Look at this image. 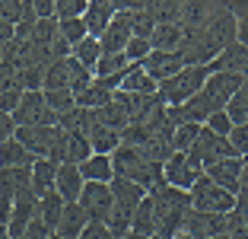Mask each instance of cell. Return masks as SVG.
Masks as SVG:
<instances>
[{
    "label": "cell",
    "mask_w": 248,
    "mask_h": 239,
    "mask_svg": "<svg viewBox=\"0 0 248 239\" xmlns=\"http://www.w3.org/2000/svg\"><path fill=\"white\" fill-rule=\"evenodd\" d=\"M150 198H153V204H156L159 233L175 236V233L185 226V217H188V210H191V191L175 188V185H166V182H162V185H156V188L150 191Z\"/></svg>",
    "instance_id": "obj_1"
},
{
    "label": "cell",
    "mask_w": 248,
    "mask_h": 239,
    "mask_svg": "<svg viewBox=\"0 0 248 239\" xmlns=\"http://www.w3.org/2000/svg\"><path fill=\"white\" fill-rule=\"evenodd\" d=\"M210 64H188L185 70H178L172 80L159 83V96L166 99V105H182L191 96H197L210 80Z\"/></svg>",
    "instance_id": "obj_2"
},
{
    "label": "cell",
    "mask_w": 248,
    "mask_h": 239,
    "mask_svg": "<svg viewBox=\"0 0 248 239\" xmlns=\"http://www.w3.org/2000/svg\"><path fill=\"white\" fill-rule=\"evenodd\" d=\"M191 207L194 210H204V214H232L239 207V198L232 191H226L223 185L210 179V175H201L197 185L191 188Z\"/></svg>",
    "instance_id": "obj_3"
},
{
    "label": "cell",
    "mask_w": 248,
    "mask_h": 239,
    "mask_svg": "<svg viewBox=\"0 0 248 239\" xmlns=\"http://www.w3.org/2000/svg\"><path fill=\"white\" fill-rule=\"evenodd\" d=\"M13 118L19 121V128H35V124H61V115L48 105L45 89H29L22 96L19 109L13 112Z\"/></svg>",
    "instance_id": "obj_4"
},
{
    "label": "cell",
    "mask_w": 248,
    "mask_h": 239,
    "mask_svg": "<svg viewBox=\"0 0 248 239\" xmlns=\"http://www.w3.org/2000/svg\"><path fill=\"white\" fill-rule=\"evenodd\" d=\"M162 175H166V185L191 191L197 185V179L204 175V166H201L191 153H172V156L166 159V166H162Z\"/></svg>",
    "instance_id": "obj_5"
},
{
    "label": "cell",
    "mask_w": 248,
    "mask_h": 239,
    "mask_svg": "<svg viewBox=\"0 0 248 239\" xmlns=\"http://www.w3.org/2000/svg\"><path fill=\"white\" fill-rule=\"evenodd\" d=\"M191 156L201 163V166H213V163H219V159H232V156H239L235 153V147H232V140L229 137H219V134H213L210 128H204L201 131V137H197V144L191 147Z\"/></svg>",
    "instance_id": "obj_6"
},
{
    "label": "cell",
    "mask_w": 248,
    "mask_h": 239,
    "mask_svg": "<svg viewBox=\"0 0 248 239\" xmlns=\"http://www.w3.org/2000/svg\"><path fill=\"white\" fill-rule=\"evenodd\" d=\"M61 134H64L61 124H35V128H19V131H16V137L29 147L38 159H51Z\"/></svg>",
    "instance_id": "obj_7"
},
{
    "label": "cell",
    "mask_w": 248,
    "mask_h": 239,
    "mask_svg": "<svg viewBox=\"0 0 248 239\" xmlns=\"http://www.w3.org/2000/svg\"><path fill=\"white\" fill-rule=\"evenodd\" d=\"M80 207L89 214V220H108L111 207H115V191L108 182H86V188L80 195Z\"/></svg>",
    "instance_id": "obj_8"
},
{
    "label": "cell",
    "mask_w": 248,
    "mask_h": 239,
    "mask_svg": "<svg viewBox=\"0 0 248 239\" xmlns=\"http://www.w3.org/2000/svg\"><path fill=\"white\" fill-rule=\"evenodd\" d=\"M131 38H134V13L118 10L115 19H111V26L105 29V35L99 38V42H102L105 54H124V48H127Z\"/></svg>",
    "instance_id": "obj_9"
},
{
    "label": "cell",
    "mask_w": 248,
    "mask_h": 239,
    "mask_svg": "<svg viewBox=\"0 0 248 239\" xmlns=\"http://www.w3.org/2000/svg\"><path fill=\"white\" fill-rule=\"evenodd\" d=\"M194 239H210V236H219V233L229 230V214H204V210H188L185 217V226Z\"/></svg>",
    "instance_id": "obj_10"
},
{
    "label": "cell",
    "mask_w": 248,
    "mask_h": 239,
    "mask_svg": "<svg viewBox=\"0 0 248 239\" xmlns=\"http://www.w3.org/2000/svg\"><path fill=\"white\" fill-rule=\"evenodd\" d=\"M245 80H248V77H239V73L213 70L210 80H207V86H204V93L213 99V105H217V109H226L229 102H232V96L239 93L242 86H245Z\"/></svg>",
    "instance_id": "obj_11"
},
{
    "label": "cell",
    "mask_w": 248,
    "mask_h": 239,
    "mask_svg": "<svg viewBox=\"0 0 248 239\" xmlns=\"http://www.w3.org/2000/svg\"><path fill=\"white\" fill-rule=\"evenodd\" d=\"M143 64V70L150 73V77L156 80V83H166V80H172L178 70H185V58L182 51H153L146 61H140Z\"/></svg>",
    "instance_id": "obj_12"
},
{
    "label": "cell",
    "mask_w": 248,
    "mask_h": 239,
    "mask_svg": "<svg viewBox=\"0 0 248 239\" xmlns=\"http://www.w3.org/2000/svg\"><path fill=\"white\" fill-rule=\"evenodd\" d=\"M229 0H185L182 7V29H204L207 22L226 7Z\"/></svg>",
    "instance_id": "obj_13"
},
{
    "label": "cell",
    "mask_w": 248,
    "mask_h": 239,
    "mask_svg": "<svg viewBox=\"0 0 248 239\" xmlns=\"http://www.w3.org/2000/svg\"><path fill=\"white\" fill-rule=\"evenodd\" d=\"M217 185H223L226 191H232L239 198V188H242V172H245V156H232V159H219L213 166L204 169Z\"/></svg>",
    "instance_id": "obj_14"
},
{
    "label": "cell",
    "mask_w": 248,
    "mask_h": 239,
    "mask_svg": "<svg viewBox=\"0 0 248 239\" xmlns=\"http://www.w3.org/2000/svg\"><path fill=\"white\" fill-rule=\"evenodd\" d=\"M83 188H86L83 169L77 166V163H61L58 166V191H61V198H64L67 204H77L80 195H83Z\"/></svg>",
    "instance_id": "obj_15"
},
{
    "label": "cell",
    "mask_w": 248,
    "mask_h": 239,
    "mask_svg": "<svg viewBox=\"0 0 248 239\" xmlns=\"http://www.w3.org/2000/svg\"><path fill=\"white\" fill-rule=\"evenodd\" d=\"M210 70H223V73H239L248 77V45L245 42H232L219 58H213Z\"/></svg>",
    "instance_id": "obj_16"
},
{
    "label": "cell",
    "mask_w": 248,
    "mask_h": 239,
    "mask_svg": "<svg viewBox=\"0 0 248 239\" xmlns=\"http://www.w3.org/2000/svg\"><path fill=\"white\" fill-rule=\"evenodd\" d=\"M115 13H118V10H115L111 0H89L86 13H83V19H86V26H89V35L102 38L105 29L111 26V19H115Z\"/></svg>",
    "instance_id": "obj_17"
},
{
    "label": "cell",
    "mask_w": 248,
    "mask_h": 239,
    "mask_svg": "<svg viewBox=\"0 0 248 239\" xmlns=\"http://www.w3.org/2000/svg\"><path fill=\"white\" fill-rule=\"evenodd\" d=\"M58 166L61 163H54V159H35V166H32V191L38 198L58 191Z\"/></svg>",
    "instance_id": "obj_18"
},
{
    "label": "cell",
    "mask_w": 248,
    "mask_h": 239,
    "mask_svg": "<svg viewBox=\"0 0 248 239\" xmlns=\"http://www.w3.org/2000/svg\"><path fill=\"white\" fill-rule=\"evenodd\" d=\"M86 226H89V214L80 207V201H77V204H67L64 207V217H61V223H58L54 233L64 236V239H80Z\"/></svg>",
    "instance_id": "obj_19"
},
{
    "label": "cell",
    "mask_w": 248,
    "mask_h": 239,
    "mask_svg": "<svg viewBox=\"0 0 248 239\" xmlns=\"http://www.w3.org/2000/svg\"><path fill=\"white\" fill-rule=\"evenodd\" d=\"M35 153L22 144L19 137H7L0 140V163L3 166H35Z\"/></svg>",
    "instance_id": "obj_20"
},
{
    "label": "cell",
    "mask_w": 248,
    "mask_h": 239,
    "mask_svg": "<svg viewBox=\"0 0 248 239\" xmlns=\"http://www.w3.org/2000/svg\"><path fill=\"white\" fill-rule=\"evenodd\" d=\"M111 191H115V204H124V207H134V210H137V204L150 195L140 182L121 179V175H115V179H111Z\"/></svg>",
    "instance_id": "obj_21"
},
{
    "label": "cell",
    "mask_w": 248,
    "mask_h": 239,
    "mask_svg": "<svg viewBox=\"0 0 248 239\" xmlns=\"http://www.w3.org/2000/svg\"><path fill=\"white\" fill-rule=\"evenodd\" d=\"M150 42H153V51H182V42H185L182 22H162V26H156Z\"/></svg>",
    "instance_id": "obj_22"
},
{
    "label": "cell",
    "mask_w": 248,
    "mask_h": 239,
    "mask_svg": "<svg viewBox=\"0 0 248 239\" xmlns=\"http://www.w3.org/2000/svg\"><path fill=\"white\" fill-rule=\"evenodd\" d=\"M121 89L124 93H134V96H153V93H159V83L143 70V64H131Z\"/></svg>",
    "instance_id": "obj_23"
},
{
    "label": "cell",
    "mask_w": 248,
    "mask_h": 239,
    "mask_svg": "<svg viewBox=\"0 0 248 239\" xmlns=\"http://www.w3.org/2000/svg\"><path fill=\"white\" fill-rule=\"evenodd\" d=\"M26 93H29V89L16 80V73H3V80H0V112L13 115V112L19 109V102H22Z\"/></svg>",
    "instance_id": "obj_24"
},
{
    "label": "cell",
    "mask_w": 248,
    "mask_h": 239,
    "mask_svg": "<svg viewBox=\"0 0 248 239\" xmlns=\"http://www.w3.org/2000/svg\"><path fill=\"white\" fill-rule=\"evenodd\" d=\"M89 144H93L95 153H105V156H111V153H115L118 147L124 144V137H121V131H115V128H108V124L99 121L93 131H89Z\"/></svg>",
    "instance_id": "obj_25"
},
{
    "label": "cell",
    "mask_w": 248,
    "mask_h": 239,
    "mask_svg": "<svg viewBox=\"0 0 248 239\" xmlns=\"http://www.w3.org/2000/svg\"><path fill=\"white\" fill-rule=\"evenodd\" d=\"M83 175H86V182H108L115 179V163H111V156H105V153H93V156L83 163Z\"/></svg>",
    "instance_id": "obj_26"
},
{
    "label": "cell",
    "mask_w": 248,
    "mask_h": 239,
    "mask_svg": "<svg viewBox=\"0 0 248 239\" xmlns=\"http://www.w3.org/2000/svg\"><path fill=\"white\" fill-rule=\"evenodd\" d=\"M134 230L143 233V236H156V233H159V217H156V204H153L150 195H146L143 201L137 204V210H134Z\"/></svg>",
    "instance_id": "obj_27"
},
{
    "label": "cell",
    "mask_w": 248,
    "mask_h": 239,
    "mask_svg": "<svg viewBox=\"0 0 248 239\" xmlns=\"http://www.w3.org/2000/svg\"><path fill=\"white\" fill-rule=\"evenodd\" d=\"M182 7L185 0H146V13L156 22H182Z\"/></svg>",
    "instance_id": "obj_28"
},
{
    "label": "cell",
    "mask_w": 248,
    "mask_h": 239,
    "mask_svg": "<svg viewBox=\"0 0 248 239\" xmlns=\"http://www.w3.org/2000/svg\"><path fill=\"white\" fill-rule=\"evenodd\" d=\"M93 153L95 150H93V144H89V134H83V131H67V163L83 166Z\"/></svg>",
    "instance_id": "obj_29"
},
{
    "label": "cell",
    "mask_w": 248,
    "mask_h": 239,
    "mask_svg": "<svg viewBox=\"0 0 248 239\" xmlns=\"http://www.w3.org/2000/svg\"><path fill=\"white\" fill-rule=\"evenodd\" d=\"M70 58H77L80 64H86L89 70H95V67H99V61L105 58V51H102V42H99L95 35L83 38L80 45H73V54H70Z\"/></svg>",
    "instance_id": "obj_30"
},
{
    "label": "cell",
    "mask_w": 248,
    "mask_h": 239,
    "mask_svg": "<svg viewBox=\"0 0 248 239\" xmlns=\"http://www.w3.org/2000/svg\"><path fill=\"white\" fill-rule=\"evenodd\" d=\"M64 207H67V201L61 198V191H51V195H45V198H42V207H38V217H42L45 223L51 226V230H58L61 217H64Z\"/></svg>",
    "instance_id": "obj_31"
},
{
    "label": "cell",
    "mask_w": 248,
    "mask_h": 239,
    "mask_svg": "<svg viewBox=\"0 0 248 239\" xmlns=\"http://www.w3.org/2000/svg\"><path fill=\"white\" fill-rule=\"evenodd\" d=\"M111 99H115V93H111V89H105L102 83L95 80L89 89H83V93L77 96V105H80V109H105Z\"/></svg>",
    "instance_id": "obj_32"
},
{
    "label": "cell",
    "mask_w": 248,
    "mask_h": 239,
    "mask_svg": "<svg viewBox=\"0 0 248 239\" xmlns=\"http://www.w3.org/2000/svg\"><path fill=\"white\" fill-rule=\"evenodd\" d=\"M29 16H35V10H32L26 0H0V22L19 26V22H26Z\"/></svg>",
    "instance_id": "obj_33"
},
{
    "label": "cell",
    "mask_w": 248,
    "mask_h": 239,
    "mask_svg": "<svg viewBox=\"0 0 248 239\" xmlns=\"http://www.w3.org/2000/svg\"><path fill=\"white\" fill-rule=\"evenodd\" d=\"M58 26H61V38H64L67 45H80L83 38H89V26H86V19L83 16H70V19H58Z\"/></svg>",
    "instance_id": "obj_34"
},
{
    "label": "cell",
    "mask_w": 248,
    "mask_h": 239,
    "mask_svg": "<svg viewBox=\"0 0 248 239\" xmlns=\"http://www.w3.org/2000/svg\"><path fill=\"white\" fill-rule=\"evenodd\" d=\"M45 89H70V58L54 61L45 77Z\"/></svg>",
    "instance_id": "obj_35"
},
{
    "label": "cell",
    "mask_w": 248,
    "mask_h": 239,
    "mask_svg": "<svg viewBox=\"0 0 248 239\" xmlns=\"http://www.w3.org/2000/svg\"><path fill=\"white\" fill-rule=\"evenodd\" d=\"M95 83V70H89L86 64H80L77 58H70V89L77 96L83 93V89H89Z\"/></svg>",
    "instance_id": "obj_36"
},
{
    "label": "cell",
    "mask_w": 248,
    "mask_h": 239,
    "mask_svg": "<svg viewBox=\"0 0 248 239\" xmlns=\"http://www.w3.org/2000/svg\"><path fill=\"white\" fill-rule=\"evenodd\" d=\"M45 99L58 115H67V112L77 109V93L73 89H45Z\"/></svg>",
    "instance_id": "obj_37"
},
{
    "label": "cell",
    "mask_w": 248,
    "mask_h": 239,
    "mask_svg": "<svg viewBox=\"0 0 248 239\" xmlns=\"http://www.w3.org/2000/svg\"><path fill=\"white\" fill-rule=\"evenodd\" d=\"M204 124H175V153H188L197 144Z\"/></svg>",
    "instance_id": "obj_38"
},
{
    "label": "cell",
    "mask_w": 248,
    "mask_h": 239,
    "mask_svg": "<svg viewBox=\"0 0 248 239\" xmlns=\"http://www.w3.org/2000/svg\"><path fill=\"white\" fill-rule=\"evenodd\" d=\"M226 112H229V118H232L235 124H248V80H245V86L232 96V102L226 105Z\"/></svg>",
    "instance_id": "obj_39"
},
{
    "label": "cell",
    "mask_w": 248,
    "mask_h": 239,
    "mask_svg": "<svg viewBox=\"0 0 248 239\" xmlns=\"http://www.w3.org/2000/svg\"><path fill=\"white\" fill-rule=\"evenodd\" d=\"M131 67V61H127V54H105L102 61H99V67H95V77H111V73H121Z\"/></svg>",
    "instance_id": "obj_40"
},
{
    "label": "cell",
    "mask_w": 248,
    "mask_h": 239,
    "mask_svg": "<svg viewBox=\"0 0 248 239\" xmlns=\"http://www.w3.org/2000/svg\"><path fill=\"white\" fill-rule=\"evenodd\" d=\"M124 54H127L131 64H140V61H146L150 54H153V42H150V38H137V35H134L131 42H127V48H124Z\"/></svg>",
    "instance_id": "obj_41"
},
{
    "label": "cell",
    "mask_w": 248,
    "mask_h": 239,
    "mask_svg": "<svg viewBox=\"0 0 248 239\" xmlns=\"http://www.w3.org/2000/svg\"><path fill=\"white\" fill-rule=\"evenodd\" d=\"M204 128H210L213 134H219V137H229V134H232V128H235V121L229 118V112H226V109H219V112H213V115L207 118Z\"/></svg>",
    "instance_id": "obj_42"
},
{
    "label": "cell",
    "mask_w": 248,
    "mask_h": 239,
    "mask_svg": "<svg viewBox=\"0 0 248 239\" xmlns=\"http://www.w3.org/2000/svg\"><path fill=\"white\" fill-rule=\"evenodd\" d=\"M229 239H248V210L245 207H235L229 214Z\"/></svg>",
    "instance_id": "obj_43"
},
{
    "label": "cell",
    "mask_w": 248,
    "mask_h": 239,
    "mask_svg": "<svg viewBox=\"0 0 248 239\" xmlns=\"http://www.w3.org/2000/svg\"><path fill=\"white\" fill-rule=\"evenodd\" d=\"M226 7L232 10L235 22H239V42L248 45V0H229Z\"/></svg>",
    "instance_id": "obj_44"
},
{
    "label": "cell",
    "mask_w": 248,
    "mask_h": 239,
    "mask_svg": "<svg viewBox=\"0 0 248 239\" xmlns=\"http://www.w3.org/2000/svg\"><path fill=\"white\" fill-rule=\"evenodd\" d=\"M156 26H159V22L146 13V10H137V13H134V35L137 38H153Z\"/></svg>",
    "instance_id": "obj_45"
},
{
    "label": "cell",
    "mask_w": 248,
    "mask_h": 239,
    "mask_svg": "<svg viewBox=\"0 0 248 239\" xmlns=\"http://www.w3.org/2000/svg\"><path fill=\"white\" fill-rule=\"evenodd\" d=\"M89 7V0H58V19H70V16H83Z\"/></svg>",
    "instance_id": "obj_46"
},
{
    "label": "cell",
    "mask_w": 248,
    "mask_h": 239,
    "mask_svg": "<svg viewBox=\"0 0 248 239\" xmlns=\"http://www.w3.org/2000/svg\"><path fill=\"white\" fill-rule=\"evenodd\" d=\"M80 239H118V236L108 230V223H105V220H89V226L83 230Z\"/></svg>",
    "instance_id": "obj_47"
},
{
    "label": "cell",
    "mask_w": 248,
    "mask_h": 239,
    "mask_svg": "<svg viewBox=\"0 0 248 239\" xmlns=\"http://www.w3.org/2000/svg\"><path fill=\"white\" fill-rule=\"evenodd\" d=\"M229 140H232V147H235L239 156H248V124H235L232 134H229Z\"/></svg>",
    "instance_id": "obj_48"
},
{
    "label": "cell",
    "mask_w": 248,
    "mask_h": 239,
    "mask_svg": "<svg viewBox=\"0 0 248 239\" xmlns=\"http://www.w3.org/2000/svg\"><path fill=\"white\" fill-rule=\"evenodd\" d=\"M115 10H127V13H137V10H146V0H111Z\"/></svg>",
    "instance_id": "obj_49"
},
{
    "label": "cell",
    "mask_w": 248,
    "mask_h": 239,
    "mask_svg": "<svg viewBox=\"0 0 248 239\" xmlns=\"http://www.w3.org/2000/svg\"><path fill=\"white\" fill-rule=\"evenodd\" d=\"M124 239H150V236H143V233H137V230H131V233H127V236H124Z\"/></svg>",
    "instance_id": "obj_50"
},
{
    "label": "cell",
    "mask_w": 248,
    "mask_h": 239,
    "mask_svg": "<svg viewBox=\"0 0 248 239\" xmlns=\"http://www.w3.org/2000/svg\"><path fill=\"white\" fill-rule=\"evenodd\" d=\"M172 239H194V236H191L188 230H178V233H175V236H172Z\"/></svg>",
    "instance_id": "obj_51"
},
{
    "label": "cell",
    "mask_w": 248,
    "mask_h": 239,
    "mask_svg": "<svg viewBox=\"0 0 248 239\" xmlns=\"http://www.w3.org/2000/svg\"><path fill=\"white\" fill-rule=\"evenodd\" d=\"M150 239H172V236H166V233H156V236H150Z\"/></svg>",
    "instance_id": "obj_52"
},
{
    "label": "cell",
    "mask_w": 248,
    "mask_h": 239,
    "mask_svg": "<svg viewBox=\"0 0 248 239\" xmlns=\"http://www.w3.org/2000/svg\"><path fill=\"white\" fill-rule=\"evenodd\" d=\"M210 239H229V233H219V236H210Z\"/></svg>",
    "instance_id": "obj_53"
},
{
    "label": "cell",
    "mask_w": 248,
    "mask_h": 239,
    "mask_svg": "<svg viewBox=\"0 0 248 239\" xmlns=\"http://www.w3.org/2000/svg\"><path fill=\"white\" fill-rule=\"evenodd\" d=\"M16 239H32V236H29V233H22V236H16Z\"/></svg>",
    "instance_id": "obj_54"
},
{
    "label": "cell",
    "mask_w": 248,
    "mask_h": 239,
    "mask_svg": "<svg viewBox=\"0 0 248 239\" xmlns=\"http://www.w3.org/2000/svg\"><path fill=\"white\" fill-rule=\"evenodd\" d=\"M51 239H64V236H58V233H54V236H51Z\"/></svg>",
    "instance_id": "obj_55"
}]
</instances>
